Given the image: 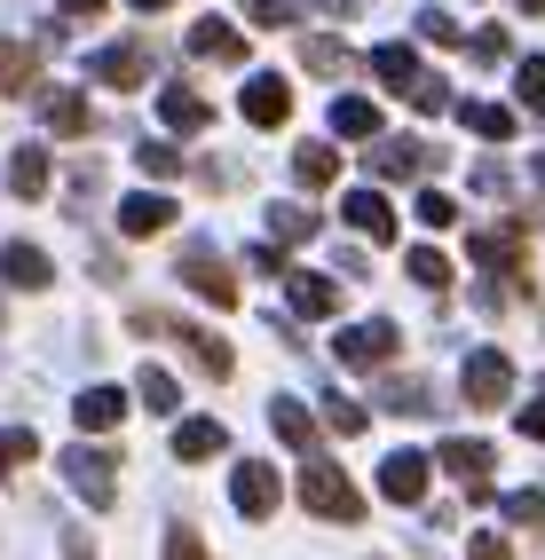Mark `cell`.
Instances as JSON below:
<instances>
[{
    "label": "cell",
    "mask_w": 545,
    "mask_h": 560,
    "mask_svg": "<svg viewBox=\"0 0 545 560\" xmlns=\"http://www.w3.org/2000/svg\"><path fill=\"white\" fill-rule=\"evenodd\" d=\"M135 331H142V340H174L182 355L206 371V380H230V371H237L230 340H222V331H206V324H182V316H159V308H135Z\"/></svg>",
    "instance_id": "obj_1"
},
{
    "label": "cell",
    "mask_w": 545,
    "mask_h": 560,
    "mask_svg": "<svg viewBox=\"0 0 545 560\" xmlns=\"http://www.w3.org/2000/svg\"><path fill=\"white\" fill-rule=\"evenodd\" d=\"M301 505L324 513V521H340V529H348V521H363V490H356L333 458H301Z\"/></svg>",
    "instance_id": "obj_2"
},
{
    "label": "cell",
    "mask_w": 545,
    "mask_h": 560,
    "mask_svg": "<svg viewBox=\"0 0 545 560\" xmlns=\"http://www.w3.org/2000/svg\"><path fill=\"white\" fill-rule=\"evenodd\" d=\"M56 466H63V481H71V490H80L95 513L119 505V458H112V451H95V442H71Z\"/></svg>",
    "instance_id": "obj_3"
},
{
    "label": "cell",
    "mask_w": 545,
    "mask_h": 560,
    "mask_svg": "<svg viewBox=\"0 0 545 560\" xmlns=\"http://www.w3.org/2000/svg\"><path fill=\"white\" fill-rule=\"evenodd\" d=\"M174 277L190 284V292H198L206 308H237V301H245V292H237V277H230V260L213 253V245H190V253L174 260Z\"/></svg>",
    "instance_id": "obj_4"
},
{
    "label": "cell",
    "mask_w": 545,
    "mask_h": 560,
    "mask_svg": "<svg viewBox=\"0 0 545 560\" xmlns=\"http://www.w3.org/2000/svg\"><path fill=\"white\" fill-rule=\"evenodd\" d=\"M459 387H466V410H498L506 395H514V363H506L498 348H475L459 371Z\"/></svg>",
    "instance_id": "obj_5"
},
{
    "label": "cell",
    "mask_w": 545,
    "mask_h": 560,
    "mask_svg": "<svg viewBox=\"0 0 545 560\" xmlns=\"http://www.w3.org/2000/svg\"><path fill=\"white\" fill-rule=\"evenodd\" d=\"M443 166V151H427L419 135H395V142H380L372 151V182H419V174H434Z\"/></svg>",
    "instance_id": "obj_6"
},
{
    "label": "cell",
    "mask_w": 545,
    "mask_h": 560,
    "mask_svg": "<svg viewBox=\"0 0 545 560\" xmlns=\"http://www.w3.org/2000/svg\"><path fill=\"white\" fill-rule=\"evenodd\" d=\"M230 505H237L245 521H269V513L285 505V481H277L269 466H253V458H245V466L230 474Z\"/></svg>",
    "instance_id": "obj_7"
},
{
    "label": "cell",
    "mask_w": 545,
    "mask_h": 560,
    "mask_svg": "<svg viewBox=\"0 0 545 560\" xmlns=\"http://www.w3.org/2000/svg\"><path fill=\"white\" fill-rule=\"evenodd\" d=\"M237 110H245V127H285V119H293V88H285L277 71H253Z\"/></svg>",
    "instance_id": "obj_8"
},
{
    "label": "cell",
    "mask_w": 545,
    "mask_h": 560,
    "mask_svg": "<svg viewBox=\"0 0 545 560\" xmlns=\"http://www.w3.org/2000/svg\"><path fill=\"white\" fill-rule=\"evenodd\" d=\"M340 221H348V230L372 245V253H380V245H395V206H387L380 190H348V198H340Z\"/></svg>",
    "instance_id": "obj_9"
},
{
    "label": "cell",
    "mask_w": 545,
    "mask_h": 560,
    "mask_svg": "<svg viewBox=\"0 0 545 560\" xmlns=\"http://www.w3.org/2000/svg\"><path fill=\"white\" fill-rule=\"evenodd\" d=\"M40 63H48V40H9L0 32V95H32L40 88Z\"/></svg>",
    "instance_id": "obj_10"
},
{
    "label": "cell",
    "mask_w": 545,
    "mask_h": 560,
    "mask_svg": "<svg viewBox=\"0 0 545 560\" xmlns=\"http://www.w3.org/2000/svg\"><path fill=\"white\" fill-rule=\"evenodd\" d=\"M387 355H395V324H387V316L348 324V331H340V363H348V371H380Z\"/></svg>",
    "instance_id": "obj_11"
},
{
    "label": "cell",
    "mask_w": 545,
    "mask_h": 560,
    "mask_svg": "<svg viewBox=\"0 0 545 560\" xmlns=\"http://www.w3.org/2000/svg\"><path fill=\"white\" fill-rule=\"evenodd\" d=\"M522 245H530L522 221H498V230H475V245H466V253H475L483 269H498V277H522Z\"/></svg>",
    "instance_id": "obj_12"
},
{
    "label": "cell",
    "mask_w": 545,
    "mask_h": 560,
    "mask_svg": "<svg viewBox=\"0 0 545 560\" xmlns=\"http://www.w3.org/2000/svg\"><path fill=\"white\" fill-rule=\"evenodd\" d=\"M427 466H434V458H419V451H387V458H380V498L419 505V498H427Z\"/></svg>",
    "instance_id": "obj_13"
},
{
    "label": "cell",
    "mask_w": 545,
    "mask_h": 560,
    "mask_svg": "<svg viewBox=\"0 0 545 560\" xmlns=\"http://www.w3.org/2000/svg\"><path fill=\"white\" fill-rule=\"evenodd\" d=\"M0 277H9L16 292H48L56 284V260L40 245H0Z\"/></svg>",
    "instance_id": "obj_14"
},
{
    "label": "cell",
    "mask_w": 545,
    "mask_h": 560,
    "mask_svg": "<svg viewBox=\"0 0 545 560\" xmlns=\"http://www.w3.org/2000/svg\"><path fill=\"white\" fill-rule=\"evenodd\" d=\"M88 71H95L103 88H142V71H151V48H142V40H119V48H103Z\"/></svg>",
    "instance_id": "obj_15"
},
{
    "label": "cell",
    "mask_w": 545,
    "mask_h": 560,
    "mask_svg": "<svg viewBox=\"0 0 545 560\" xmlns=\"http://www.w3.org/2000/svg\"><path fill=\"white\" fill-rule=\"evenodd\" d=\"M269 427H277V442H285L293 458H316V419H309L293 395H277V402H269Z\"/></svg>",
    "instance_id": "obj_16"
},
{
    "label": "cell",
    "mask_w": 545,
    "mask_h": 560,
    "mask_svg": "<svg viewBox=\"0 0 545 560\" xmlns=\"http://www.w3.org/2000/svg\"><path fill=\"white\" fill-rule=\"evenodd\" d=\"M443 466L466 481V498H490V442H443Z\"/></svg>",
    "instance_id": "obj_17"
},
{
    "label": "cell",
    "mask_w": 545,
    "mask_h": 560,
    "mask_svg": "<svg viewBox=\"0 0 545 560\" xmlns=\"http://www.w3.org/2000/svg\"><path fill=\"white\" fill-rule=\"evenodd\" d=\"M174 221V198H159V190H135V198H119V230L127 237H159Z\"/></svg>",
    "instance_id": "obj_18"
},
{
    "label": "cell",
    "mask_w": 545,
    "mask_h": 560,
    "mask_svg": "<svg viewBox=\"0 0 545 560\" xmlns=\"http://www.w3.org/2000/svg\"><path fill=\"white\" fill-rule=\"evenodd\" d=\"M159 119H166L174 135H206V127H213V103L190 95V88H166V95H159Z\"/></svg>",
    "instance_id": "obj_19"
},
{
    "label": "cell",
    "mask_w": 545,
    "mask_h": 560,
    "mask_svg": "<svg viewBox=\"0 0 545 560\" xmlns=\"http://www.w3.org/2000/svg\"><path fill=\"white\" fill-rule=\"evenodd\" d=\"M190 56H206V63H245V40H237L222 16H198V24H190Z\"/></svg>",
    "instance_id": "obj_20"
},
{
    "label": "cell",
    "mask_w": 545,
    "mask_h": 560,
    "mask_svg": "<svg viewBox=\"0 0 545 560\" xmlns=\"http://www.w3.org/2000/svg\"><path fill=\"white\" fill-rule=\"evenodd\" d=\"M333 135H340V142H380V103L340 95V103H333Z\"/></svg>",
    "instance_id": "obj_21"
},
{
    "label": "cell",
    "mask_w": 545,
    "mask_h": 560,
    "mask_svg": "<svg viewBox=\"0 0 545 560\" xmlns=\"http://www.w3.org/2000/svg\"><path fill=\"white\" fill-rule=\"evenodd\" d=\"M222 451H230L222 419H182L174 427V458H222Z\"/></svg>",
    "instance_id": "obj_22"
},
{
    "label": "cell",
    "mask_w": 545,
    "mask_h": 560,
    "mask_svg": "<svg viewBox=\"0 0 545 560\" xmlns=\"http://www.w3.org/2000/svg\"><path fill=\"white\" fill-rule=\"evenodd\" d=\"M119 410H127V395H119V387H88L80 402H71V419H80L88 434H112V427H119Z\"/></svg>",
    "instance_id": "obj_23"
},
{
    "label": "cell",
    "mask_w": 545,
    "mask_h": 560,
    "mask_svg": "<svg viewBox=\"0 0 545 560\" xmlns=\"http://www.w3.org/2000/svg\"><path fill=\"white\" fill-rule=\"evenodd\" d=\"M135 402H142V410H159V419H174V410H182V387H174V371L142 363V371H135Z\"/></svg>",
    "instance_id": "obj_24"
},
{
    "label": "cell",
    "mask_w": 545,
    "mask_h": 560,
    "mask_svg": "<svg viewBox=\"0 0 545 560\" xmlns=\"http://www.w3.org/2000/svg\"><path fill=\"white\" fill-rule=\"evenodd\" d=\"M293 182H301V190H333V182H340V151H324V142L293 151Z\"/></svg>",
    "instance_id": "obj_25"
},
{
    "label": "cell",
    "mask_w": 545,
    "mask_h": 560,
    "mask_svg": "<svg viewBox=\"0 0 545 560\" xmlns=\"http://www.w3.org/2000/svg\"><path fill=\"white\" fill-rule=\"evenodd\" d=\"M9 190L16 198H48V151H32V142H24V151L9 159Z\"/></svg>",
    "instance_id": "obj_26"
},
{
    "label": "cell",
    "mask_w": 545,
    "mask_h": 560,
    "mask_svg": "<svg viewBox=\"0 0 545 560\" xmlns=\"http://www.w3.org/2000/svg\"><path fill=\"white\" fill-rule=\"evenodd\" d=\"M372 71H380L387 88H404V95L419 88V56H411L404 40H387V48H372Z\"/></svg>",
    "instance_id": "obj_27"
},
{
    "label": "cell",
    "mask_w": 545,
    "mask_h": 560,
    "mask_svg": "<svg viewBox=\"0 0 545 560\" xmlns=\"http://www.w3.org/2000/svg\"><path fill=\"white\" fill-rule=\"evenodd\" d=\"M404 277H411L419 292H451V260L434 253V245H411V253H404Z\"/></svg>",
    "instance_id": "obj_28"
},
{
    "label": "cell",
    "mask_w": 545,
    "mask_h": 560,
    "mask_svg": "<svg viewBox=\"0 0 545 560\" xmlns=\"http://www.w3.org/2000/svg\"><path fill=\"white\" fill-rule=\"evenodd\" d=\"M380 402L395 410V419H427V410H434V387H427V380H387Z\"/></svg>",
    "instance_id": "obj_29"
},
{
    "label": "cell",
    "mask_w": 545,
    "mask_h": 560,
    "mask_svg": "<svg viewBox=\"0 0 545 560\" xmlns=\"http://www.w3.org/2000/svg\"><path fill=\"white\" fill-rule=\"evenodd\" d=\"M340 308V284L324 277H293V316H333Z\"/></svg>",
    "instance_id": "obj_30"
},
{
    "label": "cell",
    "mask_w": 545,
    "mask_h": 560,
    "mask_svg": "<svg viewBox=\"0 0 545 560\" xmlns=\"http://www.w3.org/2000/svg\"><path fill=\"white\" fill-rule=\"evenodd\" d=\"M48 127H56V135H88V95L56 88V95H48Z\"/></svg>",
    "instance_id": "obj_31"
},
{
    "label": "cell",
    "mask_w": 545,
    "mask_h": 560,
    "mask_svg": "<svg viewBox=\"0 0 545 560\" xmlns=\"http://www.w3.org/2000/svg\"><path fill=\"white\" fill-rule=\"evenodd\" d=\"M24 458H40V434L32 427H0V481H9Z\"/></svg>",
    "instance_id": "obj_32"
},
{
    "label": "cell",
    "mask_w": 545,
    "mask_h": 560,
    "mask_svg": "<svg viewBox=\"0 0 545 560\" xmlns=\"http://www.w3.org/2000/svg\"><path fill=\"white\" fill-rule=\"evenodd\" d=\"M466 127H475L483 142H506V135H514V110H506V103H466Z\"/></svg>",
    "instance_id": "obj_33"
},
{
    "label": "cell",
    "mask_w": 545,
    "mask_h": 560,
    "mask_svg": "<svg viewBox=\"0 0 545 560\" xmlns=\"http://www.w3.org/2000/svg\"><path fill=\"white\" fill-rule=\"evenodd\" d=\"M269 230H277L285 245H301V237H316V213H301V206H285V198H277V206H269Z\"/></svg>",
    "instance_id": "obj_34"
},
{
    "label": "cell",
    "mask_w": 545,
    "mask_h": 560,
    "mask_svg": "<svg viewBox=\"0 0 545 560\" xmlns=\"http://www.w3.org/2000/svg\"><path fill=\"white\" fill-rule=\"evenodd\" d=\"M309 71H316V80H340V71H356V56L340 40H309Z\"/></svg>",
    "instance_id": "obj_35"
},
{
    "label": "cell",
    "mask_w": 545,
    "mask_h": 560,
    "mask_svg": "<svg viewBox=\"0 0 545 560\" xmlns=\"http://www.w3.org/2000/svg\"><path fill=\"white\" fill-rule=\"evenodd\" d=\"M135 166L151 174V182H174L182 174V151H166V142H135Z\"/></svg>",
    "instance_id": "obj_36"
},
{
    "label": "cell",
    "mask_w": 545,
    "mask_h": 560,
    "mask_svg": "<svg viewBox=\"0 0 545 560\" xmlns=\"http://www.w3.org/2000/svg\"><path fill=\"white\" fill-rule=\"evenodd\" d=\"M324 434H363V402H348V395H324Z\"/></svg>",
    "instance_id": "obj_37"
},
{
    "label": "cell",
    "mask_w": 545,
    "mask_h": 560,
    "mask_svg": "<svg viewBox=\"0 0 545 560\" xmlns=\"http://www.w3.org/2000/svg\"><path fill=\"white\" fill-rule=\"evenodd\" d=\"M419 230H451V221H459V198H443V190H419Z\"/></svg>",
    "instance_id": "obj_38"
},
{
    "label": "cell",
    "mask_w": 545,
    "mask_h": 560,
    "mask_svg": "<svg viewBox=\"0 0 545 560\" xmlns=\"http://www.w3.org/2000/svg\"><path fill=\"white\" fill-rule=\"evenodd\" d=\"M514 88H522V110H537V119H545V56H530V63L514 71Z\"/></svg>",
    "instance_id": "obj_39"
},
{
    "label": "cell",
    "mask_w": 545,
    "mask_h": 560,
    "mask_svg": "<svg viewBox=\"0 0 545 560\" xmlns=\"http://www.w3.org/2000/svg\"><path fill=\"white\" fill-rule=\"evenodd\" d=\"M506 521H522V529H545V498H537V490H514V498H506Z\"/></svg>",
    "instance_id": "obj_40"
},
{
    "label": "cell",
    "mask_w": 545,
    "mask_h": 560,
    "mask_svg": "<svg viewBox=\"0 0 545 560\" xmlns=\"http://www.w3.org/2000/svg\"><path fill=\"white\" fill-rule=\"evenodd\" d=\"M419 40H434V48H459V24H451L443 9H419Z\"/></svg>",
    "instance_id": "obj_41"
},
{
    "label": "cell",
    "mask_w": 545,
    "mask_h": 560,
    "mask_svg": "<svg viewBox=\"0 0 545 560\" xmlns=\"http://www.w3.org/2000/svg\"><path fill=\"white\" fill-rule=\"evenodd\" d=\"M411 110H427V119H434V110H451V88H443V80H427V71H419V88H411Z\"/></svg>",
    "instance_id": "obj_42"
},
{
    "label": "cell",
    "mask_w": 545,
    "mask_h": 560,
    "mask_svg": "<svg viewBox=\"0 0 545 560\" xmlns=\"http://www.w3.org/2000/svg\"><path fill=\"white\" fill-rule=\"evenodd\" d=\"M159 560H206V537L198 529H166V552Z\"/></svg>",
    "instance_id": "obj_43"
},
{
    "label": "cell",
    "mask_w": 545,
    "mask_h": 560,
    "mask_svg": "<svg viewBox=\"0 0 545 560\" xmlns=\"http://www.w3.org/2000/svg\"><path fill=\"white\" fill-rule=\"evenodd\" d=\"M253 24H293V0H245Z\"/></svg>",
    "instance_id": "obj_44"
},
{
    "label": "cell",
    "mask_w": 545,
    "mask_h": 560,
    "mask_svg": "<svg viewBox=\"0 0 545 560\" xmlns=\"http://www.w3.org/2000/svg\"><path fill=\"white\" fill-rule=\"evenodd\" d=\"M466 560H514V552H506L490 529H475V537H466Z\"/></svg>",
    "instance_id": "obj_45"
},
{
    "label": "cell",
    "mask_w": 545,
    "mask_h": 560,
    "mask_svg": "<svg viewBox=\"0 0 545 560\" xmlns=\"http://www.w3.org/2000/svg\"><path fill=\"white\" fill-rule=\"evenodd\" d=\"M466 48H475V63H498V56H506V32H475Z\"/></svg>",
    "instance_id": "obj_46"
},
{
    "label": "cell",
    "mask_w": 545,
    "mask_h": 560,
    "mask_svg": "<svg viewBox=\"0 0 545 560\" xmlns=\"http://www.w3.org/2000/svg\"><path fill=\"white\" fill-rule=\"evenodd\" d=\"M475 190H490V198H506V166H498V159H483V166H475Z\"/></svg>",
    "instance_id": "obj_47"
},
{
    "label": "cell",
    "mask_w": 545,
    "mask_h": 560,
    "mask_svg": "<svg viewBox=\"0 0 545 560\" xmlns=\"http://www.w3.org/2000/svg\"><path fill=\"white\" fill-rule=\"evenodd\" d=\"M63 560H95V537L88 529H63Z\"/></svg>",
    "instance_id": "obj_48"
},
{
    "label": "cell",
    "mask_w": 545,
    "mask_h": 560,
    "mask_svg": "<svg viewBox=\"0 0 545 560\" xmlns=\"http://www.w3.org/2000/svg\"><path fill=\"white\" fill-rule=\"evenodd\" d=\"M522 434H530V442H545V395H537V402H522Z\"/></svg>",
    "instance_id": "obj_49"
},
{
    "label": "cell",
    "mask_w": 545,
    "mask_h": 560,
    "mask_svg": "<svg viewBox=\"0 0 545 560\" xmlns=\"http://www.w3.org/2000/svg\"><path fill=\"white\" fill-rule=\"evenodd\" d=\"M56 9H63V16H103L112 0H56Z\"/></svg>",
    "instance_id": "obj_50"
},
{
    "label": "cell",
    "mask_w": 545,
    "mask_h": 560,
    "mask_svg": "<svg viewBox=\"0 0 545 560\" xmlns=\"http://www.w3.org/2000/svg\"><path fill=\"white\" fill-rule=\"evenodd\" d=\"M316 16H356V0H316Z\"/></svg>",
    "instance_id": "obj_51"
},
{
    "label": "cell",
    "mask_w": 545,
    "mask_h": 560,
    "mask_svg": "<svg viewBox=\"0 0 545 560\" xmlns=\"http://www.w3.org/2000/svg\"><path fill=\"white\" fill-rule=\"evenodd\" d=\"M135 9H142V16H159V9H166V0H135Z\"/></svg>",
    "instance_id": "obj_52"
},
{
    "label": "cell",
    "mask_w": 545,
    "mask_h": 560,
    "mask_svg": "<svg viewBox=\"0 0 545 560\" xmlns=\"http://www.w3.org/2000/svg\"><path fill=\"white\" fill-rule=\"evenodd\" d=\"M537 190H545V159H537Z\"/></svg>",
    "instance_id": "obj_53"
},
{
    "label": "cell",
    "mask_w": 545,
    "mask_h": 560,
    "mask_svg": "<svg viewBox=\"0 0 545 560\" xmlns=\"http://www.w3.org/2000/svg\"><path fill=\"white\" fill-rule=\"evenodd\" d=\"M0 324H9V301H0Z\"/></svg>",
    "instance_id": "obj_54"
}]
</instances>
